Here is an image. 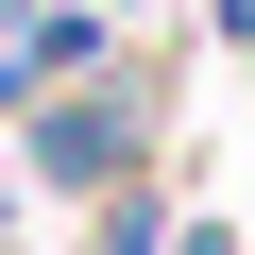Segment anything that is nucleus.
Wrapping results in <instances>:
<instances>
[{
    "mask_svg": "<svg viewBox=\"0 0 255 255\" xmlns=\"http://www.w3.org/2000/svg\"><path fill=\"white\" fill-rule=\"evenodd\" d=\"M0 153L34 170V204H136V187H170V85H153V51L102 68V85H51L34 119H0Z\"/></svg>",
    "mask_w": 255,
    "mask_h": 255,
    "instance_id": "f257e3e1",
    "label": "nucleus"
},
{
    "mask_svg": "<svg viewBox=\"0 0 255 255\" xmlns=\"http://www.w3.org/2000/svg\"><path fill=\"white\" fill-rule=\"evenodd\" d=\"M68 255H170V187H136V204H85V238Z\"/></svg>",
    "mask_w": 255,
    "mask_h": 255,
    "instance_id": "f03ea898",
    "label": "nucleus"
},
{
    "mask_svg": "<svg viewBox=\"0 0 255 255\" xmlns=\"http://www.w3.org/2000/svg\"><path fill=\"white\" fill-rule=\"evenodd\" d=\"M170 255H238V221H170Z\"/></svg>",
    "mask_w": 255,
    "mask_h": 255,
    "instance_id": "7ed1b4c3",
    "label": "nucleus"
},
{
    "mask_svg": "<svg viewBox=\"0 0 255 255\" xmlns=\"http://www.w3.org/2000/svg\"><path fill=\"white\" fill-rule=\"evenodd\" d=\"M102 17H119V34H153V0H102Z\"/></svg>",
    "mask_w": 255,
    "mask_h": 255,
    "instance_id": "20e7f679",
    "label": "nucleus"
},
{
    "mask_svg": "<svg viewBox=\"0 0 255 255\" xmlns=\"http://www.w3.org/2000/svg\"><path fill=\"white\" fill-rule=\"evenodd\" d=\"M153 17H204V0H153Z\"/></svg>",
    "mask_w": 255,
    "mask_h": 255,
    "instance_id": "39448f33",
    "label": "nucleus"
},
{
    "mask_svg": "<svg viewBox=\"0 0 255 255\" xmlns=\"http://www.w3.org/2000/svg\"><path fill=\"white\" fill-rule=\"evenodd\" d=\"M238 255H255V238H238Z\"/></svg>",
    "mask_w": 255,
    "mask_h": 255,
    "instance_id": "423d86ee",
    "label": "nucleus"
}]
</instances>
